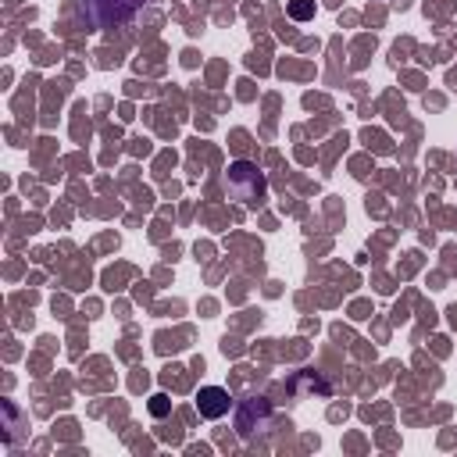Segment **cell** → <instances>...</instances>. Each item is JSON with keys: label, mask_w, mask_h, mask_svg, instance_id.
<instances>
[{"label": "cell", "mask_w": 457, "mask_h": 457, "mask_svg": "<svg viewBox=\"0 0 457 457\" xmlns=\"http://www.w3.org/2000/svg\"><path fill=\"white\" fill-rule=\"evenodd\" d=\"M228 403H232V396H228V389H221V386H207V389H200V396H196V407H200L204 418H221V414L228 411Z\"/></svg>", "instance_id": "obj_3"}, {"label": "cell", "mask_w": 457, "mask_h": 457, "mask_svg": "<svg viewBox=\"0 0 457 457\" xmlns=\"http://www.w3.org/2000/svg\"><path fill=\"white\" fill-rule=\"evenodd\" d=\"M293 14H296V18H307V14H311L307 0H293Z\"/></svg>", "instance_id": "obj_4"}, {"label": "cell", "mask_w": 457, "mask_h": 457, "mask_svg": "<svg viewBox=\"0 0 457 457\" xmlns=\"http://www.w3.org/2000/svg\"><path fill=\"white\" fill-rule=\"evenodd\" d=\"M228 189H232L239 200L253 204V200L264 193V179L257 175V168H250V164H236V168L228 171Z\"/></svg>", "instance_id": "obj_2"}, {"label": "cell", "mask_w": 457, "mask_h": 457, "mask_svg": "<svg viewBox=\"0 0 457 457\" xmlns=\"http://www.w3.org/2000/svg\"><path fill=\"white\" fill-rule=\"evenodd\" d=\"M139 4H143V0H82V11H86V18L93 21V18L100 14V7H107L104 18H100V29H107V25H118V21L132 18Z\"/></svg>", "instance_id": "obj_1"}]
</instances>
